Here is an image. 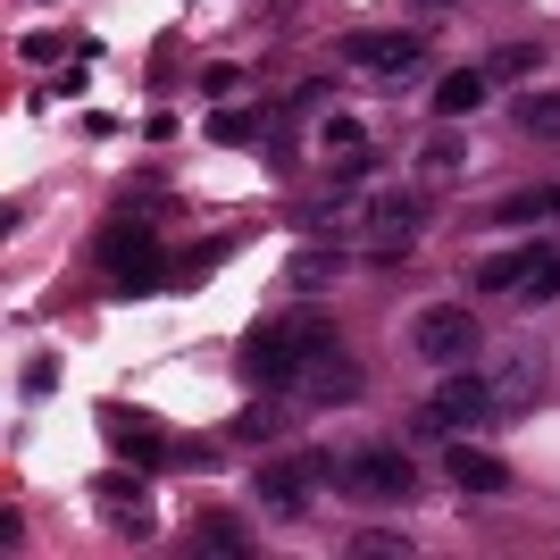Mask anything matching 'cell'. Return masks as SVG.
<instances>
[{"label":"cell","mask_w":560,"mask_h":560,"mask_svg":"<svg viewBox=\"0 0 560 560\" xmlns=\"http://www.w3.org/2000/svg\"><path fill=\"white\" fill-rule=\"evenodd\" d=\"M536 259H544V243H536V252H502V259H477V284H486V293H518V284L536 277Z\"/></svg>","instance_id":"e0dca14e"},{"label":"cell","mask_w":560,"mask_h":560,"mask_svg":"<svg viewBox=\"0 0 560 560\" xmlns=\"http://www.w3.org/2000/svg\"><path fill=\"white\" fill-rule=\"evenodd\" d=\"M284 419H293V401H284V385H268V394L234 419V435H243V444H268V435H284Z\"/></svg>","instance_id":"9a60e30c"},{"label":"cell","mask_w":560,"mask_h":560,"mask_svg":"<svg viewBox=\"0 0 560 560\" xmlns=\"http://www.w3.org/2000/svg\"><path fill=\"white\" fill-rule=\"evenodd\" d=\"M536 394H544V351L527 343V351H511V360L493 369V401H502V410H518V401H536Z\"/></svg>","instance_id":"5bb4252c"},{"label":"cell","mask_w":560,"mask_h":560,"mask_svg":"<svg viewBox=\"0 0 560 560\" xmlns=\"http://www.w3.org/2000/svg\"><path fill=\"white\" fill-rule=\"evenodd\" d=\"M335 477V452H293V460H259V511L277 518H302L310 493Z\"/></svg>","instance_id":"277c9868"},{"label":"cell","mask_w":560,"mask_h":560,"mask_svg":"<svg viewBox=\"0 0 560 560\" xmlns=\"http://www.w3.org/2000/svg\"><path fill=\"white\" fill-rule=\"evenodd\" d=\"M93 511L109 518V527H117L126 544H142L151 527H160V518H151V502H142V486H135V477H117V468H109V477L93 486Z\"/></svg>","instance_id":"9c48e42d"},{"label":"cell","mask_w":560,"mask_h":560,"mask_svg":"<svg viewBox=\"0 0 560 560\" xmlns=\"http://www.w3.org/2000/svg\"><path fill=\"white\" fill-rule=\"evenodd\" d=\"M552 201H560V185H552Z\"/></svg>","instance_id":"83f0119b"},{"label":"cell","mask_w":560,"mask_h":560,"mask_svg":"<svg viewBox=\"0 0 560 560\" xmlns=\"http://www.w3.org/2000/svg\"><path fill=\"white\" fill-rule=\"evenodd\" d=\"M268 126H277L268 109H218L210 117V135L226 142V151H234V142H268Z\"/></svg>","instance_id":"7402d4cb"},{"label":"cell","mask_w":560,"mask_h":560,"mask_svg":"<svg viewBox=\"0 0 560 560\" xmlns=\"http://www.w3.org/2000/svg\"><path fill=\"white\" fill-rule=\"evenodd\" d=\"M335 486H343L351 502H410V493H419V468L401 460L394 444H360V452L335 460Z\"/></svg>","instance_id":"7a4b0ae2"},{"label":"cell","mask_w":560,"mask_h":560,"mask_svg":"<svg viewBox=\"0 0 560 560\" xmlns=\"http://www.w3.org/2000/svg\"><path fill=\"white\" fill-rule=\"evenodd\" d=\"M101 427H109V444L126 452L135 468H151V477H160V468H218L201 444H167V435H151L135 410H101Z\"/></svg>","instance_id":"8992f818"},{"label":"cell","mask_w":560,"mask_h":560,"mask_svg":"<svg viewBox=\"0 0 560 560\" xmlns=\"http://www.w3.org/2000/svg\"><path fill=\"white\" fill-rule=\"evenodd\" d=\"M335 277H343V259L327 252V234H318V243H310V252L284 268V284H293V293H318V284H335Z\"/></svg>","instance_id":"ffe728a7"},{"label":"cell","mask_w":560,"mask_h":560,"mask_svg":"<svg viewBox=\"0 0 560 560\" xmlns=\"http://www.w3.org/2000/svg\"><path fill=\"white\" fill-rule=\"evenodd\" d=\"M460 135H452V126H435V135L419 142V185H452V176H460Z\"/></svg>","instance_id":"2e32d148"},{"label":"cell","mask_w":560,"mask_h":560,"mask_svg":"<svg viewBox=\"0 0 560 560\" xmlns=\"http://www.w3.org/2000/svg\"><path fill=\"white\" fill-rule=\"evenodd\" d=\"M192 552H252V527L226 518V511H210V518H192Z\"/></svg>","instance_id":"d6986e66"},{"label":"cell","mask_w":560,"mask_h":560,"mask_svg":"<svg viewBox=\"0 0 560 560\" xmlns=\"http://www.w3.org/2000/svg\"><path fill=\"white\" fill-rule=\"evenodd\" d=\"M536 59H544L536 43H493L486 50V84H518V75H536Z\"/></svg>","instance_id":"44dd1931"},{"label":"cell","mask_w":560,"mask_h":560,"mask_svg":"<svg viewBox=\"0 0 560 560\" xmlns=\"http://www.w3.org/2000/svg\"><path fill=\"white\" fill-rule=\"evenodd\" d=\"M444 477L460 493H502V486H511V468L493 460L486 444H460V435H444Z\"/></svg>","instance_id":"8fae6325"},{"label":"cell","mask_w":560,"mask_h":560,"mask_svg":"<svg viewBox=\"0 0 560 560\" xmlns=\"http://www.w3.org/2000/svg\"><path fill=\"white\" fill-rule=\"evenodd\" d=\"M419 9H460V0H419Z\"/></svg>","instance_id":"4316f807"},{"label":"cell","mask_w":560,"mask_h":560,"mask_svg":"<svg viewBox=\"0 0 560 560\" xmlns=\"http://www.w3.org/2000/svg\"><path fill=\"white\" fill-rule=\"evenodd\" d=\"M427 226V192H369V218H360V243H369L376 268H401V252L419 243Z\"/></svg>","instance_id":"3957f363"},{"label":"cell","mask_w":560,"mask_h":560,"mask_svg":"<svg viewBox=\"0 0 560 560\" xmlns=\"http://www.w3.org/2000/svg\"><path fill=\"white\" fill-rule=\"evenodd\" d=\"M343 68L369 75V84H419L427 43H419V34H351V43H343Z\"/></svg>","instance_id":"5b68a950"},{"label":"cell","mask_w":560,"mask_h":560,"mask_svg":"<svg viewBox=\"0 0 560 560\" xmlns=\"http://www.w3.org/2000/svg\"><path fill=\"white\" fill-rule=\"evenodd\" d=\"M486 93H493V84H486V68H460V75H444V84H435V117H468Z\"/></svg>","instance_id":"ac0fdd59"},{"label":"cell","mask_w":560,"mask_h":560,"mask_svg":"<svg viewBox=\"0 0 560 560\" xmlns=\"http://www.w3.org/2000/svg\"><path fill=\"white\" fill-rule=\"evenodd\" d=\"M343 552H360V560H369V552H376V560H410V536H394V527H360Z\"/></svg>","instance_id":"d4e9b609"},{"label":"cell","mask_w":560,"mask_h":560,"mask_svg":"<svg viewBox=\"0 0 560 560\" xmlns=\"http://www.w3.org/2000/svg\"><path fill=\"white\" fill-rule=\"evenodd\" d=\"M25 394H50V385H59V360H50V351H34V360H25V376H18Z\"/></svg>","instance_id":"484cf974"},{"label":"cell","mask_w":560,"mask_h":560,"mask_svg":"<svg viewBox=\"0 0 560 560\" xmlns=\"http://www.w3.org/2000/svg\"><path fill=\"white\" fill-rule=\"evenodd\" d=\"M101 259L126 277V293H142V284H151V259H160V243H151V226H109V234H101Z\"/></svg>","instance_id":"7c38bea8"},{"label":"cell","mask_w":560,"mask_h":560,"mask_svg":"<svg viewBox=\"0 0 560 560\" xmlns=\"http://www.w3.org/2000/svg\"><path fill=\"white\" fill-rule=\"evenodd\" d=\"M335 335H327V318H284V327H259V335H243V376L252 385H293L302 376V360L310 351H327Z\"/></svg>","instance_id":"6da1fadb"},{"label":"cell","mask_w":560,"mask_h":560,"mask_svg":"<svg viewBox=\"0 0 560 560\" xmlns=\"http://www.w3.org/2000/svg\"><path fill=\"white\" fill-rule=\"evenodd\" d=\"M293 394H302V401H351V394H360V369H351L343 351L327 343V351H310V360H302Z\"/></svg>","instance_id":"30bf717a"},{"label":"cell","mask_w":560,"mask_h":560,"mask_svg":"<svg viewBox=\"0 0 560 560\" xmlns=\"http://www.w3.org/2000/svg\"><path fill=\"white\" fill-rule=\"evenodd\" d=\"M410 351H419V360H435V369H460L468 351H477V318H468V310H419V318H410Z\"/></svg>","instance_id":"ba28073f"},{"label":"cell","mask_w":560,"mask_h":560,"mask_svg":"<svg viewBox=\"0 0 560 560\" xmlns=\"http://www.w3.org/2000/svg\"><path fill=\"white\" fill-rule=\"evenodd\" d=\"M493 410H502V401H493V376H444V394L419 410V435H427V444H444V435L493 419Z\"/></svg>","instance_id":"52a82bcc"},{"label":"cell","mask_w":560,"mask_h":560,"mask_svg":"<svg viewBox=\"0 0 560 560\" xmlns=\"http://www.w3.org/2000/svg\"><path fill=\"white\" fill-rule=\"evenodd\" d=\"M536 218H560L552 185H536V192H511V201H502V226H536Z\"/></svg>","instance_id":"cb8c5ba5"},{"label":"cell","mask_w":560,"mask_h":560,"mask_svg":"<svg viewBox=\"0 0 560 560\" xmlns=\"http://www.w3.org/2000/svg\"><path fill=\"white\" fill-rule=\"evenodd\" d=\"M511 117H518V126H527L536 142H560V93H527Z\"/></svg>","instance_id":"603a6c76"},{"label":"cell","mask_w":560,"mask_h":560,"mask_svg":"<svg viewBox=\"0 0 560 560\" xmlns=\"http://www.w3.org/2000/svg\"><path fill=\"white\" fill-rule=\"evenodd\" d=\"M360 218H369V192H351V176H335V185L302 210V226H310V234H351Z\"/></svg>","instance_id":"4fadbf2b"}]
</instances>
